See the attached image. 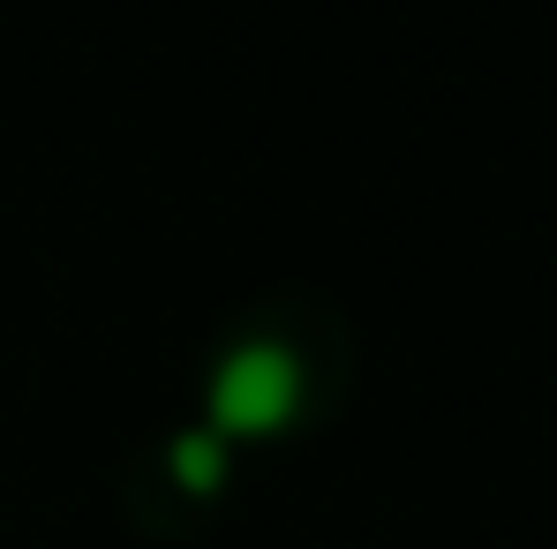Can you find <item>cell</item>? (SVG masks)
Instances as JSON below:
<instances>
[{"mask_svg":"<svg viewBox=\"0 0 557 549\" xmlns=\"http://www.w3.org/2000/svg\"><path fill=\"white\" fill-rule=\"evenodd\" d=\"M203 429H219L226 445L234 437H278L294 414H301V354L286 339H242L226 347L211 384H203Z\"/></svg>","mask_w":557,"mask_h":549,"instance_id":"cell-1","label":"cell"},{"mask_svg":"<svg viewBox=\"0 0 557 549\" xmlns=\"http://www.w3.org/2000/svg\"><path fill=\"white\" fill-rule=\"evenodd\" d=\"M226 474H234V452H226L219 429H182V437L166 445V482H174L182 497H219Z\"/></svg>","mask_w":557,"mask_h":549,"instance_id":"cell-2","label":"cell"}]
</instances>
